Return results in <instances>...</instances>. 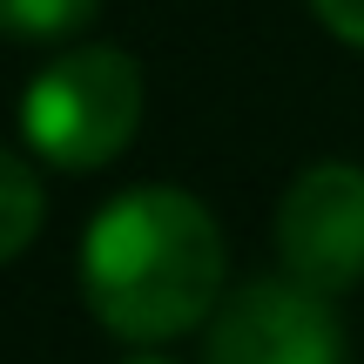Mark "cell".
I'll return each instance as SVG.
<instances>
[{"label":"cell","mask_w":364,"mask_h":364,"mask_svg":"<svg viewBox=\"0 0 364 364\" xmlns=\"http://www.w3.org/2000/svg\"><path fill=\"white\" fill-rule=\"evenodd\" d=\"M81 304L108 338L135 351L209 331L230 297V243L216 209L176 182H135L108 196L81 230Z\"/></svg>","instance_id":"1"},{"label":"cell","mask_w":364,"mask_h":364,"mask_svg":"<svg viewBox=\"0 0 364 364\" xmlns=\"http://www.w3.org/2000/svg\"><path fill=\"white\" fill-rule=\"evenodd\" d=\"M142 61L129 48H68L34 68L21 88V142L34 162L68 176H95L129 156L142 129Z\"/></svg>","instance_id":"2"},{"label":"cell","mask_w":364,"mask_h":364,"mask_svg":"<svg viewBox=\"0 0 364 364\" xmlns=\"http://www.w3.org/2000/svg\"><path fill=\"white\" fill-rule=\"evenodd\" d=\"M270 243L284 277L311 284L317 297H351L364 284V162H311L277 196Z\"/></svg>","instance_id":"3"},{"label":"cell","mask_w":364,"mask_h":364,"mask_svg":"<svg viewBox=\"0 0 364 364\" xmlns=\"http://www.w3.org/2000/svg\"><path fill=\"white\" fill-rule=\"evenodd\" d=\"M203 364H351L338 297L297 277H243L203 331Z\"/></svg>","instance_id":"4"},{"label":"cell","mask_w":364,"mask_h":364,"mask_svg":"<svg viewBox=\"0 0 364 364\" xmlns=\"http://www.w3.org/2000/svg\"><path fill=\"white\" fill-rule=\"evenodd\" d=\"M48 223V189H41L34 156L0 142V263H14Z\"/></svg>","instance_id":"5"},{"label":"cell","mask_w":364,"mask_h":364,"mask_svg":"<svg viewBox=\"0 0 364 364\" xmlns=\"http://www.w3.org/2000/svg\"><path fill=\"white\" fill-rule=\"evenodd\" d=\"M102 14V0H0V34L14 41H68Z\"/></svg>","instance_id":"6"},{"label":"cell","mask_w":364,"mask_h":364,"mask_svg":"<svg viewBox=\"0 0 364 364\" xmlns=\"http://www.w3.org/2000/svg\"><path fill=\"white\" fill-rule=\"evenodd\" d=\"M311 14H317L324 34H338L344 48L364 54V0H311Z\"/></svg>","instance_id":"7"},{"label":"cell","mask_w":364,"mask_h":364,"mask_svg":"<svg viewBox=\"0 0 364 364\" xmlns=\"http://www.w3.org/2000/svg\"><path fill=\"white\" fill-rule=\"evenodd\" d=\"M122 364H182V358H169V351H135V358H122Z\"/></svg>","instance_id":"8"}]
</instances>
